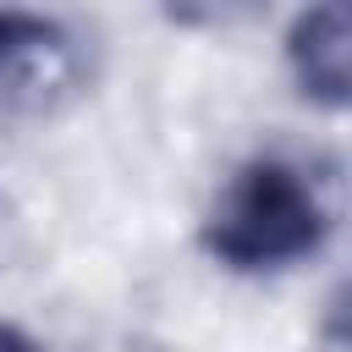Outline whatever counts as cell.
I'll return each instance as SVG.
<instances>
[{
	"mask_svg": "<svg viewBox=\"0 0 352 352\" xmlns=\"http://www.w3.org/2000/svg\"><path fill=\"white\" fill-rule=\"evenodd\" d=\"M0 50H6V44H0Z\"/></svg>",
	"mask_w": 352,
	"mask_h": 352,
	"instance_id": "4",
	"label": "cell"
},
{
	"mask_svg": "<svg viewBox=\"0 0 352 352\" xmlns=\"http://www.w3.org/2000/svg\"><path fill=\"white\" fill-rule=\"evenodd\" d=\"M0 352H28V346H22V336H11V330H0Z\"/></svg>",
	"mask_w": 352,
	"mask_h": 352,
	"instance_id": "3",
	"label": "cell"
},
{
	"mask_svg": "<svg viewBox=\"0 0 352 352\" xmlns=\"http://www.w3.org/2000/svg\"><path fill=\"white\" fill-rule=\"evenodd\" d=\"M292 66H297V82L314 99H324V104L346 99V82H352V22H346V6H319V11H308L297 22Z\"/></svg>",
	"mask_w": 352,
	"mask_h": 352,
	"instance_id": "2",
	"label": "cell"
},
{
	"mask_svg": "<svg viewBox=\"0 0 352 352\" xmlns=\"http://www.w3.org/2000/svg\"><path fill=\"white\" fill-rule=\"evenodd\" d=\"M319 231H324V209H319L314 187L292 165L264 160V165H248L226 187L209 242L220 258H231L242 270H264V264L302 258L319 242Z\"/></svg>",
	"mask_w": 352,
	"mask_h": 352,
	"instance_id": "1",
	"label": "cell"
}]
</instances>
